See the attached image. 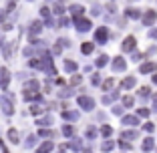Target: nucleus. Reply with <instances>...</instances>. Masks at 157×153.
<instances>
[{"instance_id": "9", "label": "nucleus", "mask_w": 157, "mask_h": 153, "mask_svg": "<svg viewBox=\"0 0 157 153\" xmlns=\"http://www.w3.org/2000/svg\"><path fill=\"white\" fill-rule=\"evenodd\" d=\"M44 111H46V109L40 105V103H30V107H28V113H30V115H34V117L42 115Z\"/></svg>"}, {"instance_id": "8", "label": "nucleus", "mask_w": 157, "mask_h": 153, "mask_svg": "<svg viewBox=\"0 0 157 153\" xmlns=\"http://www.w3.org/2000/svg\"><path fill=\"white\" fill-rule=\"evenodd\" d=\"M55 149V141H42L36 147V153H51Z\"/></svg>"}, {"instance_id": "40", "label": "nucleus", "mask_w": 157, "mask_h": 153, "mask_svg": "<svg viewBox=\"0 0 157 153\" xmlns=\"http://www.w3.org/2000/svg\"><path fill=\"white\" fill-rule=\"evenodd\" d=\"M0 151L2 153H8V147H6V143H4V139L0 137Z\"/></svg>"}, {"instance_id": "48", "label": "nucleus", "mask_w": 157, "mask_h": 153, "mask_svg": "<svg viewBox=\"0 0 157 153\" xmlns=\"http://www.w3.org/2000/svg\"><path fill=\"white\" fill-rule=\"evenodd\" d=\"M85 153H93V151H91V149H85Z\"/></svg>"}, {"instance_id": "35", "label": "nucleus", "mask_w": 157, "mask_h": 153, "mask_svg": "<svg viewBox=\"0 0 157 153\" xmlns=\"http://www.w3.org/2000/svg\"><path fill=\"white\" fill-rule=\"evenodd\" d=\"M52 12H55L56 16H63V12H65V10H63V6H60V4H55V8H52Z\"/></svg>"}, {"instance_id": "20", "label": "nucleus", "mask_w": 157, "mask_h": 153, "mask_svg": "<svg viewBox=\"0 0 157 153\" xmlns=\"http://www.w3.org/2000/svg\"><path fill=\"white\" fill-rule=\"evenodd\" d=\"M155 69H157L155 63H145V65H141V69H139V71H141V73H153Z\"/></svg>"}, {"instance_id": "11", "label": "nucleus", "mask_w": 157, "mask_h": 153, "mask_svg": "<svg viewBox=\"0 0 157 153\" xmlns=\"http://www.w3.org/2000/svg\"><path fill=\"white\" fill-rule=\"evenodd\" d=\"M36 137H42V139H52V137H55V131H52L51 127H40Z\"/></svg>"}, {"instance_id": "7", "label": "nucleus", "mask_w": 157, "mask_h": 153, "mask_svg": "<svg viewBox=\"0 0 157 153\" xmlns=\"http://www.w3.org/2000/svg\"><path fill=\"white\" fill-rule=\"evenodd\" d=\"M107 38H109V33H107V28H105V26L97 28V33H95V40H97V42H101V44H105V42H107Z\"/></svg>"}, {"instance_id": "30", "label": "nucleus", "mask_w": 157, "mask_h": 153, "mask_svg": "<svg viewBox=\"0 0 157 153\" xmlns=\"http://www.w3.org/2000/svg\"><path fill=\"white\" fill-rule=\"evenodd\" d=\"M127 16H129V18H139L141 14H139V10H135V8H127Z\"/></svg>"}, {"instance_id": "23", "label": "nucleus", "mask_w": 157, "mask_h": 153, "mask_svg": "<svg viewBox=\"0 0 157 153\" xmlns=\"http://www.w3.org/2000/svg\"><path fill=\"white\" fill-rule=\"evenodd\" d=\"M135 85V77H127V79L121 83V89H131Z\"/></svg>"}, {"instance_id": "33", "label": "nucleus", "mask_w": 157, "mask_h": 153, "mask_svg": "<svg viewBox=\"0 0 157 153\" xmlns=\"http://www.w3.org/2000/svg\"><path fill=\"white\" fill-rule=\"evenodd\" d=\"M87 137H89V139H95V137H97V131H95V127H89V129H87Z\"/></svg>"}, {"instance_id": "37", "label": "nucleus", "mask_w": 157, "mask_h": 153, "mask_svg": "<svg viewBox=\"0 0 157 153\" xmlns=\"http://www.w3.org/2000/svg\"><path fill=\"white\" fill-rule=\"evenodd\" d=\"M6 18H8V12H6V10L2 8V10H0V24H2V22H6Z\"/></svg>"}, {"instance_id": "6", "label": "nucleus", "mask_w": 157, "mask_h": 153, "mask_svg": "<svg viewBox=\"0 0 157 153\" xmlns=\"http://www.w3.org/2000/svg\"><path fill=\"white\" fill-rule=\"evenodd\" d=\"M6 139H8L12 145H18V143H20V133H18V129L10 127V129L6 131Z\"/></svg>"}, {"instance_id": "26", "label": "nucleus", "mask_w": 157, "mask_h": 153, "mask_svg": "<svg viewBox=\"0 0 157 153\" xmlns=\"http://www.w3.org/2000/svg\"><path fill=\"white\" fill-rule=\"evenodd\" d=\"M40 16L44 20H51V8H48V6H42L40 8Z\"/></svg>"}, {"instance_id": "10", "label": "nucleus", "mask_w": 157, "mask_h": 153, "mask_svg": "<svg viewBox=\"0 0 157 153\" xmlns=\"http://www.w3.org/2000/svg\"><path fill=\"white\" fill-rule=\"evenodd\" d=\"M135 42H137V40H135V36H127L123 40V44H121V48H123L125 52H129V51H133V48H135Z\"/></svg>"}, {"instance_id": "22", "label": "nucleus", "mask_w": 157, "mask_h": 153, "mask_svg": "<svg viewBox=\"0 0 157 153\" xmlns=\"http://www.w3.org/2000/svg\"><path fill=\"white\" fill-rule=\"evenodd\" d=\"M113 69H115V71H123V69H125V60L121 59V56H117V59H115V63H113Z\"/></svg>"}, {"instance_id": "39", "label": "nucleus", "mask_w": 157, "mask_h": 153, "mask_svg": "<svg viewBox=\"0 0 157 153\" xmlns=\"http://www.w3.org/2000/svg\"><path fill=\"white\" fill-rule=\"evenodd\" d=\"M133 105V97H125L123 99V107H131Z\"/></svg>"}, {"instance_id": "2", "label": "nucleus", "mask_w": 157, "mask_h": 153, "mask_svg": "<svg viewBox=\"0 0 157 153\" xmlns=\"http://www.w3.org/2000/svg\"><path fill=\"white\" fill-rule=\"evenodd\" d=\"M10 81H12V75H10L8 67H0V91H8Z\"/></svg>"}, {"instance_id": "21", "label": "nucleus", "mask_w": 157, "mask_h": 153, "mask_svg": "<svg viewBox=\"0 0 157 153\" xmlns=\"http://www.w3.org/2000/svg\"><path fill=\"white\" fill-rule=\"evenodd\" d=\"M93 51H95V44H91V42H83V47H81V52H83V55H91Z\"/></svg>"}, {"instance_id": "4", "label": "nucleus", "mask_w": 157, "mask_h": 153, "mask_svg": "<svg viewBox=\"0 0 157 153\" xmlns=\"http://www.w3.org/2000/svg\"><path fill=\"white\" fill-rule=\"evenodd\" d=\"M73 22H75V26H77L78 33H87L89 28H93L91 20H89V18H83V16H78V18H73Z\"/></svg>"}, {"instance_id": "36", "label": "nucleus", "mask_w": 157, "mask_h": 153, "mask_svg": "<svg viewBox=\"0 0 157 153\" xmlns=\"http://www.w3.org/2000/svg\"><path fill=\"white\" fill-rule=\"evenodd\" d=\"M81 81H83V79H81V75H73V77H71V85H78Z\"/></svg>"}, {"instance_id": "5", "label": "nucleus", "mask_w": 157, "mask_h": 153, "mask_svg": "<svg viewBox=\"0 0 157 153\" xmlns=\"http://www.w3.org/2000/svg\"><path fill=\"white\" fill-rule=\"evenodd\" d=\"M77 103H78V107H81V109H85V111H93V109H95V101H93L91 97H78L77 99Z\"/></svg>"}, {"instance_id": "32", "label": "nucleus", "mask_w": 157, "mask_h": 153, "mask_svg": "<svg viewBox=\"0 0 157 153\" xmlns=\"http://www.w3.org/2000/svg\"><path fill=\"white\" fill-rule=\"evenodd\" d=\"M101 133L105 135V137H109V135L113 133V129H111V127H109V125H103V127H101Z\"/></svg>"}, {"instance_id": "34", "label": "nucleus", "mask_w": 157, "mask_h": 153, "mask_svg": "<svg viewBox=\"0 0 157 153\" xmlns=\"http://www.w3.org/2000/svg\"><path fill=\"white\" fill-rule=\"evenodd\" d=\"M139 95H141L143 99H147L149 97V87H141V89H139Z\"/></svg>"}, {"instance_id": "41", "label": "nucleus", "mask_w": 157, "mask_h": 153, "mask_svg": "<svg viewBox=\"0 0 157 153\" xmlns=\"http://www.w3.org/2000/svg\"><path fill=\"white\" fill-rule=\"evenodd\" d=\"M137 115H139V117H147V115H149V109H139Z\"/></svg>"}, {"instance_id": "14", "label": "nucleus", "mask_w": 157, "mask_h": 153, "mask_svg": "<svg viewBox=\"0 0 157 153\" xmlns=\"http://www.w3.org/2000/svg\"><path fill=\"white\" fill-rule=\"evenodd\" d=\"M63 67H65V71H67V73H75V71H77V63H75L73 59H65Z\"/></svg>"}, {"instance_id": "18", "label": "nucleus", "mask_w": 157, "mask_h": 153, "mask_svg": "<svg viewBox=\"0 0 157 153\" xmlns=\"http://www.w3.org/2000/svg\"><path fill=\"white\" fill-rule=\"evenodd\" d=\"M34 145H36V135L30 133V135L26 137V141H24V147H26V149H33Z\"/></svg>"}, {"instance_id": "16", "label": "nucleus", "mask_w": 157, "mask_h": 153, "mask_svg": "<svg viewBox=\"0 0 157 153\" xmlns=\"http://www.w3.org/2000/svg\"><path fill=\"white\" fill-rule=\"evenodd\" d=\"M123 125H139V117L137 115H127V117H123Z\"/></svg>"}, {"instance_id": "13", "label": "nucleus", "mask_w": 157, "mask_h": 153, "mask_svg": "<svg viewBox=\"0 0 157 153\" xmlns=\"http://www.w3.org/2000/svg\"><path fill=\"white\" fill-rule=\"evenodd\" d=\"M69 12L73 14V18H78V16H83L85 8H83V6H81V4H73V6H71V8H69Z\"/></svg>"}, {"instance_id": "1", "label": "nucleus", "mask_w": 157, "mask_h": 153, "mask_svg": "<svg viewBox=\"0 0 157 153\" xmlns=\"http://www.w3.org/2000/svg\"><path fill=\"white\" fill-rule=\"evenodd\" d=\"M0 111L6 117L14 115V95L10 91H4V95H0Z\"/></svg>"}, {"instance_id": "3", "label": "nucleus", "mask_w": 157, "mask_h": 153, "mask_svg": "<svg viewBox=\"0 0 157 153\" xmlns=\"http://www.w3.org/2000/svg\"><path fill=\"white\" fill-rule=\"evenodd\" d=\"M40 33H42V20H33V22L28 24V30H26V34H28V40H33V38H36Z\"/></svg>"}, {"instance_id": "31", "label": "nucleus", "mask_w": 157, "mask_h": 153, "mask_svg": "<svg viewBox=\"0 0 157 153\" xmlns=\"http://www.w3.org/2000/svg\"><path fill=\"white\" fill-rule=\"evenodd\" d=\"M113 147H115V143H113V141H105V143L101 145V149H103V151H111Z\"/></svg>"}, {"instance_id": "25", "label": "nucleus", "mask_w": 157, "mask_h": 153, "mask_svg": "<svg viewBox=\"0 0 157 153\" xmlns=\"http://www.w3.org/2000/svg\"><path fill=\"white\" fill-rule=\"evenodd\" d=\"M63 135H65V137H73L75 135V127L73 125H65L63 127Z\"/></svg>"}, {"instance_id": "45", "label": "nucleus", "mask_w": 157, "mask_h": 153, "mask_svg": "<svg viewBox=\"0 0 157 153\" xmlns=\"http://www.w3.org/2000/svg\"><path fill=\"white\" fill-rule=\"evenodd\" d=\"M121 111H123L121 107H115V109H113V113H115V115H121Z\"/></svg>"}, {"instance_id": "29", "label": "nucleus", "mask_w": 157, "mask_h": 153, "mask_svg": "<svg viewBox=\"0 0 157 153\" xmlns=\"http://www.w3.org/2000/svg\"><path fill=\"white\" fill-rule=\"evenodd\" d=\"M107 63H109V56H107V55H101L97 59V67H105Z\"/></svg>"}, {"instance_id": "50", "label": "nucleus", "mask_w": 157, "mask_h": 153, "mask_svg": "<svg viewBox=\"0 0 157 153\" xmlns=\"http://www.w3.org/2000/svg\"><path fill=\"white\" fill-rule=\"evenodd\" d=\"M28 2H33V0H28Z\"/></svg>"}, {"instance_id": "46", "label": "nucleus", "mask_w": 157, "mask_h": 153, "mask_svg": "<svg viewBox=\"0 0 157 153\" xmlns=\"http://www.w3.org/2000/svg\"><path fill=\"white\" fill-rule=\"evenodd\" d=\"M149 34H151V36H155V38H157V30H151V33H149Z\"/></svg>"}, {"instance_id": "17", "label": "nucleus", "mask_w": 157, "mask_h": 153, "mask_svg": "<svg viewBox=\"0 0 157 153\" xmlns=\"http://www.w3.org/2000/svg\"><path fill=\"white\" fill-rule=\"evenodd\" d=\"M67 147L73 149V151H81V147H83V145H81V139H71L69 143H67Z\"/></svg>"}, {"instance_id": "28", "label": "nucleus", "mask_w": 157, "mask_h": 153, "mask_svg": "<svg viewBox=\"0 0 157 153\" xmlns=\"http://www.w3.org/2000/svg\"><path fill=\"white\" fill-rule=\"evenodd\" d=\"M135 137H137L135 131H123V133H121V139H135Z\"/></svg>"}, {"instance_id": "24", "label": "nucleus", "mask_w": 157, "mask_h": 153, "mask_svg": "<svg viewBox=\"0 0 157 153\" xmlns=\"http://www.w3.org/2000/svg\"><path fill=\"white\" fill-rule=\"evenodd\" d=\"M153 145H155V143H153V137H147V139L143 141V145H141V147H143V151H151Z\"/></svg>"}, {"instance_id": "19", "label": "nucleus", "mask_w": 157, "mask_h": 153, "mask_svg": "<svg viewBox=\"0 0 157 153\" xmlns=\"http://www.w3.org/2000/svg\"><path fill=\"white\" fill-rule=\"evenodd\" d=\"M63 119H67V121H77L78 119V113L77 111H63Z\"/></svg>"}, {"instance_id": "38", "label": "nucleus", "mask_w": 157, "mask_h": 153, "mask_svg": "<svg viewBox=\"0 0 157 153\" xmlns=\"http://www.w3.org/2000/svg\"><path fill=\"white\" fill-rule=\"evenodd\" d=\"M52 52H55V55H60V52H63V47H60L59 42H55V47H52Z\"/></svg>"}, {"instance_id": "43", "label": "nucleus", "mask_w": 157, "mask_h": 153, "mask_svg": "<svg viewBox=\"0 0 157 153\" xmlns=\"http://www.w3.org/2000/svg\"><path fill=\"white\" fill-rule=\"evenodd\" d=\"M145 131H153V123H145Z\"/></svg>"}, {"instance_id": "47", "label": "nucleus", "mask_w": 157, "mask_h": 153, "mask_svg": "<svg viewBox=\"0 0 157 153\" xmlns=\"http://www.w3.org/2000/svg\"><path fill=\"white\" fill-rule=\"evenodd\" d=\"M153 83H155V85H157V75H153Z\"/></svg>"}, {"instance_id": "44", "label": "nucleus", "mask_w": 157, "mask_h": 153, "mask_svg": "<svg viewBox=\"0 0 157 153\" xmlns=\"http://www.w3.org/2000/svg\"><path fill=\"white\" fill-rule=\"evenodd\" d=\"M119 147H121V149H129L131 145H129V143H121V141H119Z\"/></svg>"}, {"instance_id": "15", "label": "nucleus", "mask_w": 157, "mask_h": 153, "mask_svg": "<svg viewBox=\"0 0 157 153\" xmlns=\"http://www.w3.org/2000/svg\"><path fill=\"white\" fill-rule=\"evenodd\" d=\"M155 18H157V14L153 12V10H147V14H145V16H143V22L147 24V26H151V24L155 22Z\"/></svg>"}, {"instance_id": "42", "label": "nucleus", "mask_w": 157, "mask_h": 153, "mask_svg": "<svg viewBox=\"0 0 157 153\" xmlns=\"http://www.w3.org/2000/svg\"><path fill=\"white\" fill-rule=\"evenodd\" d=\"M111 87H113V81H111V79L103 83V89H105V91H107V89H111Z\"/></svg>"}, {"instance_id": "12", "label": "nucleus", "mask_w": 157, "mask_h": 153, "mask_svg": "<svg viewBox=\"0 0 157 153\" xmlns=\"http://www.w3.org/2000/svg\"><path fill=\"white\" fill-rule=\"evenodd\" d=\"M36 125H38V127H51V125H52V117H51V115L38 117V119H36Z\"/></svg>"}, {"instance_id": "49", "label": "nucleus", "mask_w": 157, "mask_h": 153, "mask_svg": "<svg viewBox=\"0 0 157 153\" xmlns=\"http://www.w3.org/2000/svg\"><path fill=\"white\" fill-rule=\"evenodd\" d=\"M59 153H65V151H59Z\"/></svg>"}, {"instance_id": "27", "label": "nucleus", "mask_w": 157, "mask_h": 153, "mask_svg": "<svg viewBox=\"0 0 157 153\" xmlns=\"http://www.w3.org/2000/svg\"><path fill=\"white\" fill-rule=\"evenodd\" d=\"M16 4H18V0H8V4L4 6V10H6V12L10 14V12H12L14 8H16Z\"/></svg>"}]
</instances>
